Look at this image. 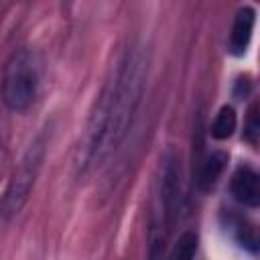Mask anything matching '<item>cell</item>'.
Here are the masks:
<instances>
[{
	"label": "cell",
	"mask_w": 260,
	"mask_h": 260,
	"mask_svg": "<svg viewBox=\"0 0 260 260\" xmlns=\"http://www.w3.org/2000/svg\"><path fill=\"white\" fill-rule=\"evenodd\" d=\"M146 69V57L140 47L126 49L112 69L93 104L77 148L75 167L79 175L102 167L124 142L144 93Z\"/></svg>",
	"instance_id": "6da1fadb"
},
{
	"label": "cell",
	"mask_w": 260,
	"mask_h": 260,
	"mask_svg": "<svg viewBox=\"0 0 260 260\" xmlns=\"http://www.w3.org/2000/svg\"><path fill=\"white\" fill-rule=\"evenodd\" d=\"M181 195H183L181 160L177 158V154L169 152L162 158L156 185H154L150 230H148V254L150 256H158L165 250L173 234V225L177 221L179 209H181Z\"/></svg>",
	"instance_id": "7a4b0ae2"
},
{
	"label": "cell",
	"mask_w": 260,
	"mask_h": 260,
	"mask_svg": "<svg viewBox=\"0 0 260 260\" xmlns=\"http://www.w3.org/2000/svg\"><path fill=\"white\" fill-rule=\"evenodd\" d=\"M41 91V61L37 53L18 49L10 55L2 73V102L12 112H26Z\"/></svg>",
	"instance_id": "3957f363"
},
{
	"label": "cell",
	"mask_w": 260,
	"mask_h": 260,
	"mask_svg": "<svg viewBox=\"0 0 260 260\" xmlns=\"http://www.w3.org/2000/svg\"><path fill=\"white\" fill-rule=\"evenodd\" d=\"M45 150H47V138H45V134H39L26 148L24 156L20 158L16 171L12 173L4 193L0 197V223L2 225L12 221L24 207V203L35 187V181L39 177V171L43 167Z\"/></svg>",
	"instance_id": "277c9868"
},
{
	"label": "cell",
	"mask_w": 260,
	"mask_h": 260,
	"mask_svg": "<svg viewBox=\"0 0 260 260\" xmlns=\"http://www.w3.org/2000/svg\"><path fill=\"white\" fill-rule=\"evenodd\" d=\"M230 191L232 197L244 205V207H258L260 205V175L256 173L254 167L242 165L234 171L232 181H230Z\"/></svg>",
	"instance_id": "5b68a950"
},
{
	"label": "cell",
	"mask_w": 260,
	"mask_h": 260,
	"mask_svg": "<svg viewBox=\"0 0 260 260\" xmlns=\"http://www.w3.org/2000/svg\"><path fill=\"white\" fill-rule=\"evenodd\" d=\"M254 24H256V10L252 6H242L234 16L230 39H228V51L232 55L240 57L246 53V49L252 41Z\"/></svg>",
	"instance_id": "8992f818"
},
{
	"label": "cell",
	"mask_w": 260,
	"mask_h": 260,
	"mask_svg": "<svg viewBox=\"0 0 260 260\" xmlns=\"http://www.w3.org/2000/svg\"><path fill=\"white\" fill-rule=\"evenodd\" d=\"M225 162H228V154L221 152V150H213L209 152L201 167H199V173H197V189L207 193L215 187V183L219 181V177L223 175L225 171Z\"/></svg>",
	"instance_id": "52a82bcc"
},
{
	"label": "cell",
	"mask_w": 260,
	"mask_h": 260,
	"mask_svg": "<svg viewBox=\"0 0 260 260\" xmlns=\"http://www.w3.org/2000/svg\"><path fill=\"white\" fill-rule=\"evenodd\" d=\"M225 230L234 236V240H236L242 248L250 250L252 254H256V252H258L256 228H254V223H250L246 217H242V215H238V213H228Z\"/></svg>",
	"instance_id": "ba28073f"
},
{
	"label": "cell",
	"mask_w": 260,
	"mask_h": 260,
	"mask_svg": "<svg viewBox=\"0 0 260 260\" xmlns=\"http://www.w3.org/2000/svg\"><path fill=\"white\" fill-rule=\"evenodd\" d=\"M238 126V116H236V110L232 106H221L219 112L215 114L211 126H209V132L215 140H225L234 134Z\"/></svg>",
	"instance_id": "9c48e42d"
},
{
	"label": "cell",
	"mask_w": 260,
	"mask_h": 260,
	"mask_svg": "<svg viewBox=\"0 0 260 260\" xmlns=\"http://www.w3.org/2000/svg\"><path fill=\"white\" fill-rule=\"evenodd\" d=\"M197 248H199V238L195 232H183L179 236V240L175 242L173 250H171V256L173 258H181V260H189L197 254Z\"/></svg>",
	"instance_id": "30bf717a"
},
{
	"label": "cell",
	"mask_w": 260,
	"mask_h": 260,
	"mask_svg": "<svg viewBox=\"0 0 260 260\" xmlns=\"http://www.w3.org/2000/svg\"><path fill=\"white\" fill-rule=\"evenodd\" d=\"M258 134H260V118H258V106L252 104L246 116V124H244V138L256 146L258 144Z\"/></svg>",
	"instance_id": "8fae6325"
}]
</instances>
